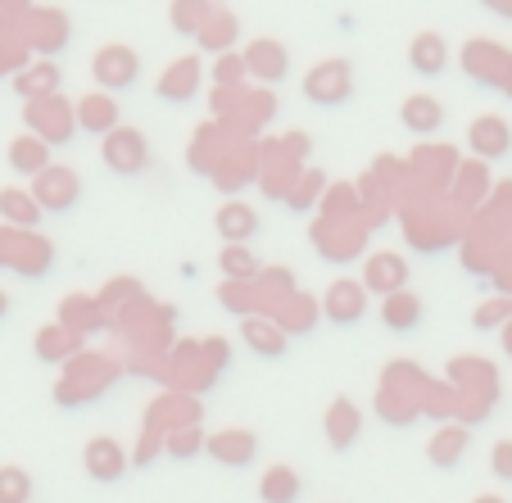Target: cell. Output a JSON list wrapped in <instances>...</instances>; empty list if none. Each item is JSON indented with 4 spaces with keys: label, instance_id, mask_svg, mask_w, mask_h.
<instances>
[{
    "label": "cell",
    "instance_id": "6da1fadb",
    "mask_svg": "<svg viewBox=\"0 0 512 503\" xmlns=\"http://www.w3.org/2000/svg\"><path fill=\"white\" fill-rule=\"evenodd\" d=\"M91 78L100 91H132L141 82V55L132 46H100L91 59Z\"/></svg>",
    "mask_w": 512,
    "mask_h": 503
},
{
    "label": "cell",
    "instance_id": "7a4b0ae2",
    "mask_svg": "<svg viewBox=\"0 0 512 503\" xmlns=\"http://www.w3.org/2000/svg\"><path fill=\"white\" fill-rule=\"evenodd\" d=\"M127 463L132 458L123 454V445H118L114 436H91L87 449H82V467H87V476L96 485H114L127 476Z\"/></svg>",
    "mask_w": 512,
    "mask_h": 503
},
{
    "label": "cell",
    "instance_id": "3957f363",
    "mask_svg": "<svg viewBox=\"0 0 512 503\" xmlns=\"http://www.w3.org/2000/svg\"><path fill=\"white\" fill-rule=\"evenodd\" d=\"M73 109L64 105L59 96H50V100H32L28 105V127H32V136H41L46 146H64L68 136H73Z\"/></svg>",
    "mask_w": 512,
    "mask_h": 503
},
{
    "label": "cell",
    "instance_id": "277c9868",
    "mask_svg": "<svg viewBox=\"0 0 512 503\" xmlns=\"http://www.w3.org/2000/svg\"><path fill=\"white\" fill-rule=\"evenodd\" d=\"M105 164L114 168L118 177H136L145 164H150V146L136 127H118V132L105 136Z\"/></svg>",
    "mask_w": 512,
    "mask_h": 503
},
{
    "label": "cell",
    "instance_id": "5b68a950",
    "mask_svg": "<svg viewBox=\"0 0 512 503\" xmlns=\"http://www.w3.org/2000/svg\"><path fill=\"white\" fill-rule=\"evenodd\" d=\"M322 431H327V445L336 449V454H349V449L358 445V436H363V408L345 395L331 399L327 417H322Z\"/></svg>",
    "mask_w": 512,
    "mask_h": 503
},
{
    "label": "cell",
    "instance_id": "8992f818",
    "mask_svg": "<svg viewBox=\"0 0 512 503\" xmlns=\"http://www.w3.org/2000/svg\"><path fill=\"white\" fill-rule=\"evenodd\" d=\"M322 313H327V322H336V327H354V322H363V313H368V286L340 277L327 291V300H322Z\"/></svg>",
    "mask_w": 512,
    "mask_h": 503
},
{
    "label": "cell",
    "instance_id": "52a82bcc",
    "mask_svg": "<svg viewBox=\"0 0 512 503\" xmlns=\"http://www.w3.org/2000/svg\"><path fill=\"white\" fill-rule=\"evenodd\" d=\"M204 454H209L218 467H254V458H259V436H254V431H236L232 426V431L209 436Z\"/></svg>",
    "mask_w": 512,
    "mask_h": 503
},
{
    "label": "cell",
    "instance_id": "ba28073f",
    "mask_svg": "<svg viewBox=\"0 0 512 503\" xmlns=\"http://www.w3.org/2000/svg\"><path fill=\"white\" fill-rule=\"evenodd\" d=\"M304 96L313 105H345L349 100V64L345 59H331V64H318L304 82Z\"/></svg>",
    "mask_w": 512,
    "mask_h": 503
},
{
    "label": "cell",
    "instance_id": "9c48e42d",
    "mask_svg": "<svg viewBox=\"0 0 512 503\" xmlns=\"http://www.w3.org/2000/svg\"><path fill=\"white\" fill-rule=\"evenodd\" d=\"M78 195H82L78 173H68V168L50 164L46 173L37 177V191H32V200H41V209H50V213H64V209H73V204H78Z\"/></svg>",
    "mask_w": 512,
    "mask_h": 503
},
{
    "label": "cell",
    "instance_id": "30bf717a",
    "mask_svg": "<svg viewBox=\"0 0 512 503\" xmlns=\"http://www.w3.org/2000/svg\"><path fill=\"white\" fill-rule=\"evenodd\" d=\"M363 286H368V295H381V300L399 295L408 286V259H399V254H372L363 263Z\"/></svg>",
    "mask_w": 512,
    "mask_h": 503
},
{
    "label": "cell",
    "instance_id": "8fae6325",
    "mask_svg": "<svg viewBox=\"0 0 512 503\" xmlns=\"http://www.w3.org/2000/svg\"><path fill=\"white\" fill-rule=\"evenodd\" d=\"M73 114H78V127L87 136L118 132V100L109 96V91H91V96H82L78 105H73Z\"/></svg>",
    "mask_w": 512,
    "mask_h": 503
},
{
    "label": "cell",
    "instance_id": "7c38bea8",
    "mask_svg": "<svg viewBox=\"0 0 512 503\" xmlns=\"http://www.w3.org/2000/svg\"><path fill=\"white\" fill-rule=\"evenodd\" d=\"M213 227H218V236H227V245H250L259 236V213L245 200H227L213 213Z\"/></svg>",
    "mask_w": 512,
    "mask_h": 503
},
{
    "label": "cell",
    "instance_id": "4fadbf2b",
    "mask_svg": "<svg viewBox=\"0 0 512 503\" xmlns=\"http://www.w3.org/2000/svg\"><path fill=\"white\" fill-rule=\"evenodd\" d=\"M241 59H245V68H250L259 82H281V78H286V68H290L286 46H281V41H272V37L250 41V50H245Z\"/></svg>",
    "mask_w": 512,
    "mask_h": 503
},
{
    "label": "cell",
    "instance_id": "5bb4252c",
    "mask_svg": "<svg viewBox=\"0 0 512 503\" xmlns=\"http://www.w3.org/2000/svg\"><path fill=\"white\" fill-rule=\"evenodd\" d=\"M408 64H413L417 78H440L449 68V46L440 32H422V37H413V46H408Z\"/></svg>",
    "mask_w": 512,
    "mask_h": 503
},
{
    "label": "cell",
    "instance_id": "9a60e30c",
    "mask_svg": "<svg viewBox=\"0 0 512 503\" xmlns=\"http://www.w3.org/2000/svg\"><path fill=\"white\" fill-rule=\"evenodd\" d=\"M399 118H404V127L408 132H417V136H431V132H440L445 127V105L435 96H408L404 105H399Z\"/></svg>",
    "mask_w": 512,
    "mask_h": 503
},
{
    "label": "cell",
    "instance_id": "2e32d148",
    "mask_svg": "<svg viewBox=\"0 0 512 503\" xmlns=\"http://www.w3.org/2000/svg\"><path fill=\"white\" fill-rule=\"evenodd\" d=\"M300 494H304V476L286 463L268 467V472L259 476V499L263 503H300Z\"/></svg>",
    "mask_w": 512,
    "mask_h": 503
},
{
    "label": "cell",
    "instance_id": "e0dca14e",
    "mask_svg": "<svg viewBox=\"0 0 512 503\" xmlns=\"http://www.w3.org/2000/svg\"><path fill=\"white\" fill-rule=\"evenodd\" d=\"M463 454H467L463 426H440L431 436V445H426V458H431V467H440V472H454V467L463 463Z\"/></svg>",
    "mask_w": 512,
    "mask_h": 503
},
{
    "label": "cell",
    "instance_id": "ac0fdd59",
    "mask_svg": "<svg viewBox=\"0 0 512 503\" xmlns=\"http://www.w3.org/2000/svg\"><path fill=\"white\" fill-rule=\"evenodd\" d=\"M422 318H426L422 300H417V295H408V291L390 295V300L381 304V322H386L390 331H399V336H413V331L422 327Z\"/></svg>",
    "mask_w": 512,
    "mask_h": 503
},
{
    "label": "cell",
    "instance_id": "d6986e66",
    "mask_svg": "<svg viewBox=\"0 0 512 503\" xmlns=\"http://www.w3.org/2000/svg\"><path fill=\"white\" fill-rule=\"evenodd\" d=\"M467 141H472V150L476 155H485V159H503L512 150V132H508L503 118H476Z\"/></svg>",
    "mask_w": 512,
    "mask_h": 503
},
{
    "label": "cell",
    "instance_id": "ffe728a7",
    "mask_svg": "<svg viewBox=\"0 0 512 503\" xmlns=\"http://www.w3.org/2000/svg\"><path fill=\"white\" fill-rule=\"evenodd\" d=\"M10 168L37 182V177L50 168V146L41 141V136H19V141L10 146Z\"/></svg>",
    "mask_w": 512,
    "mask_h": 503
},
{
    "label": "cell",
    "instance_id": "44dd1931",
    "mask_svg": "<svg viewBox=\"0 0 512 503\" xmlns=\"http://www.w3.org/2000/svg\"><path fill=\"white\" fill-rule=\"evenodd\" d=\"M245 345L254 349L259 358H281L286 354V331L277 327V322H268V318H245Z\"/></svg>",
    "mask_w": 512,
    "mask_h": 503
},
{
    "label": "cell",
    "instance_id": "7402d4cb",
    "mask_svg": "<svg viewBox=\"0 0 512 503\" xmlns=\"http://www.w3.org/2000/svg\"><path fill=\"white\" fill-rule=\"evenodd\" d=\"M195 73H200V64H195V59H182V64H173L164 73V78H159V100H168V105H186V100H191V91H195Z\"/></svg>",
    "mask_w": 512,
    "mask_h": 503
},
{
    "label": "cell",
    "instance_id": "603a6c76",
    "mask_svg": "<svg viewBox=\"0 0 512 503\" xmlns=\"http://www.w3.org/2000/svg\"><path fill=\"white\" fill-rule=\"evenodd\" d=\"M78 331H68V327H46L37 331V358L41 363H64V358L78 354Z\"/></svg>",
    "mask_w": 512,
    "mask_h": 503
},
{
    "label": "cell",
    "instance_id": "cb8c5ba5",
    "mask_svg": "<svg viewBox=\"0 0 512 503\" xmlns=\"http://www.w3.org/2000/svg\"><path fill=\"white\" fill-rule=\"evenodd\" d=\"M218 268L227 272V281H250V286L259 281V272H263L259 254H254L250 245H227V250L218 254Z\"/></svg>",
    "mask_w": 512,
    "mask_h": 503
},
{
    "label": "cell",
    "instance_id": "d4e9b609",
    "mask_svg": "<svg viewBox=\"0 0 512 503\" xmlns=\"http://www.w3.org/2000/svg\"><path fill=\"white\" fill-rule=\"evenodd\" d=\"M209 19V0H173V32H182V37H200Z\"/></svg>",
    "mask_w": 512,
    "mask_h": 503
},
{
    "label": "cell",
    "instance_id": "484cf974",
    "mask_svg": "<svg viewBox=\"0 0 512 503\" xmlns=\"http://www.w3.org/2000/svg\"><path fill=\"white\" fill-rule=\"evenodd\" d=\"M322 318V309L313 300H304V295H290L286 300V313L277 318L281 331H295V336H304V331H313V322Z\"/></svg>",
    "mask_w": 512,
    "mask_h": 503
},
{
    "label": "cell",
    "instance_id": "4316f807",
    "mask_svg": "<svg viewBox=\"0 0 512 503\" xmlns=\"http://www.w3.org/2000/svg\"><path fill=\"white\" fill-rule=\"evenodd\" d=\"M59 91V68L55 64H41V68H32L28 78H19V96L28 100H50Z\"/></svg>",
    "mask_w": 512,
    "mask_h": 503
},
{
    "label": "cell",
    "instance_id": "83f0119b",
    "mask_svg": "<svg viewBox=\"0 0 512 503\" xmlns=\"http://www.w3.org/2000/svg\"><path fill=\"white\" fill-rule=\"evenodd\" d=\"M236 32H241V23H236L232 14H213V19L204 23V32H200V37H195V41H200V46L213 55V50H227V46H232V41H236Z\"/></svg>",
    "mask_w": 512,
    "mask_h": 503
},
{
    "label": "cell",
    "instance_id": "f1b7e54d",
    "mask_svg": "<svg viewBox=\"0 0 512 503\" xmlns=\"http://www.w3.org/2000/svg\"><path fill=\"white\" fill-rule=\"evenodd\" d=\"M204 445H209V436H200V426H177V431H168V440H164V449H168V458H177V463H186V458H195V454H204Z\"/></svg>",
    "mask_w": 512,
    "mask_h": 503
},
{
    "label": "cell",
    "instance_id": "f546056e",
    "mask_svg": "<svg viewBox=\"0 0 512 503\" xmlns=\"http://www.w3.org/2000/svg\"><path fill=\"white\" fill-rule=\"evenodd\" d=\"M0 213L14 218V223H23V227H32L41 218V204L32 200V195H23V191H0Z\"/></svg>",
    "mask_w": 512,
    "mask_h": 503
},
{
    "label": "cell",
    "instance_id": "4dcf8cb0",
    "mask_svg": "<svg viewBox=\"0 0 512 503\" xmlns=\"http://www.w3.org/2000/svg\"><path fill=\"white\" fill-rule=\"evenodd\" d=\"M0 503H32V476L23 467H0Z\"/></svg>",
    "mask_w": 512,
    "mask_h": 503
},
{
    "label": "cell",
    "instance_id": "1f68e13d",
    "mask_svg": "<svg viewBox=\"0 0 512 503\" xmlns=\"http://www.w3.org/2000/svg\"><path fill=\"white\" fill-rule=\"evenodd\" d=\"M490 472H494V481L512 485V440H499L490 449Z\"/></svg>",
    "mask_w": 512,
    "mask_h": 503
},
{
    "label": "cell",
    "instance_id": "d6a6232c",
    "mask_svg": "<svg viewBox=\"0 0 512 503\" xmlns=\"http://www.w3.org/2000/svg\"><path fill=\"white\" fill-rule=\"evenodd\" d=\"M223 304H227L232 313H241V318H250L254 300L245 295V281H227V286H223Z\"/></svg>",
    "mask_w": 512,
    "mask_h": 503
},
{
    "label": "cell",
    "instance_id": "836d02e7",
    "mask_svg": "<svg viewBox=\"0 0 512 503\" xmlns=\"http://www.w3.org/2000/svg\"><path fill=\"white\" fill-rule=\"evenodd\" d=\"M481 5H485V10H494L499 19H508V23H512V0H481Z\"/></svg>",
    "mask_w": 512,
    "mask_h": 503
},
{
    "label": "cell",
    "instance_id": "e575fe53",
    "mask_svg": "<svg viewBox=\"0 0 512 503\" xmlns=\"http://www.w3.org/2000/svg\"><path fill=\"white\" fill-rule=\"evenodd\" d=\"M472 503H508V499H503V494H476Z\"/></svg>",
    "mask_w": 512,
    "mask_h": 503
}]
</instances>
